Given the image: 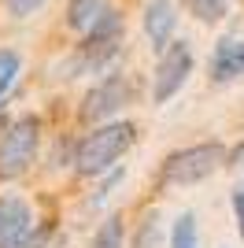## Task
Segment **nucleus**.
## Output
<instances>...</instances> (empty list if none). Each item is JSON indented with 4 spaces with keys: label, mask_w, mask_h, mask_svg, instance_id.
I'll list each match as a JSON object with an SVG mask.
<instances>
[{
    "label": "nucleus",
    "mask_w": 244,
    "mask_h": 248,
    "mask_svg": "<svg viewBox=\"0 0 244 248\" xmlns=\"http://www.w3.org/2000/svg\"><path fill=\"white\" fill-rule=\"evenodd\" d=\"M229 163V152L218 141H203V145L178 148L163 159V182L167 186H196L203 178H211L218 167Z\"/></svg>",
    "instance_id": "nucleus-3"
},
{
    "label": "nucleus",
    "mask_w": 244,
    "mask_h": 248,
    "mask_svg": "<svg viewBox=\"0 0 244 248\" xmlns=\"http://www.w3.org/2000/svg\"><path fill=\"white\" fill-rule=\"evenodd\" d=\"M226 167H233V170H244V141L229 148V163H226Z\"/></svg>",
    "instance_id": "nucleus-19"
},
{
    "label": "nucleus",
    "mask_w": 244,
    "mask_h": 248,
    "mask_svg": "<svg viewBox=\"0 0 244 248\" xmlns=\"http://www.w3.org/2000/svg\"><path fill=\"white\" fill-rule=\"evenodd\" d=\"M19 74H22V56L11 48H0V104L11 93V85L19 82Z\"/></svg>",
    "instance_id": "nucleus-12"
},
{
    "label": "nucleus",
    "mask_w": 244,
    "mask_h": 248,
    "mask_svg": "<svg viewBox=\"0 0 244 248\" xmlns=\"http://www.w3.org/2000/svg\"><path fill=\"white\" fill-rule=\"evenodd\" d=\"M174 30H178L174 0H148L144 4V37L152 41L155 52H167L174 45Z\"/></svg>",
    "instance_id": "nucleus-7"
},
{
    "label": "nucleus",
    "mask_w": 244,
    "mask_h": 248,
    "mask_svg": "<svg viewBox=\"0 0 244 248\" xmlns=\"http://www.w3.org/2000/svg\"><path fill=\"white\" fill-rule=\"evenodd\" d=\"M170 248H200V230H196V215L182 211L170 226Z\"/></svg>",
    "instance_id": "nucleus-11"
},
{
    "label": "nucleus",
    "mask_w": 244,
    "mask_h": 248,
    "mask_svg": "<svg viewBox=\"0 0 244 248\" xmlns=\"http://www.w3.org/2000/svg\"><path fill=\"white\" fill-rule=\"evenodd\" d=\"M233 215H237V230H241V241H244V182L233 189Z\"/></svg>",
    "instance_id": "nucleus-18"
},
{
    "label": "nucleus",
    "mask_w": 244,
    "mask_h": 248,
    "mask_svg": "<svg viewBox=\"0 0 244 248\" xmlns=\"http://www.w3.org/2000/svg\"><path fill=\"white\" fill-rule=\"evenodd\" d=\"M41 4H45V0H4V8H8L11 19H30Z\"/></svg>",
    "instance_id": "nucleus-17"
},
{
    "label": "nucleus",
    "mask_w": 244,
    "mask_h": 248,
    "mask_svg": "<svg viewBox=\"0 0 244 248\" xmlns=\"http://www.w3.org/2000/svg\"><path fill=\"white\" fill-rule=\"evenodd\" d=\"M189 8L200 22H218L226 15V0H189Z\"/></svg>",
    "instance_id": "nucleus-15"
},
{
    "label": "nucleus",
    "mask_w": 244,
    "mask_h": 248,
    "mask_svg": "<svg viewBox=\"0 0 244 248\" xmlns=\"http://www.w3.org/2000/svg\"><path fill=\"white\" fill-rule=\"evenodd\" d=\"M0 130H4V115H0Z\"/></svg>",
    "instance_id": "nucleus-20"
},
{
    "label": "nucleus",
    "mask_w": 244,
    "mask_h": 248,
    "mask_svg": "<svg viewBox=\"0 0 244 248\" xmlns=\"http://www.w3.org/2000/svg\"><path fill=\"white\" fill-rule=\"evenodd\" d=\"M122 237H126V230H122V215H107L100 222V230L92 233V245L89 248H122Z\"/></svg>",
    "instance_id": "nucleus-13"
},
{
    "label": "nucleus",
    "mask_w": 244,
    "mask_h": 248,
    "mask_svg": "<svg viewBox=\"0 0 244 248\" xmlns=\"http://www.w3.org/2000/svg\"><path fill=\"white\" fill-rule=\"evenodd\" d=\"M237 78H244V41L229 37V41H218L211 52V82L222 85Z\"/></svg>",
    "instance_id": "nucleus-9"
},
{
    "label": "nucleus",
    "mask_w": 244,
    "mask_h": 248,
    "mask_svg": "<svg viewBox=\"0 0 244 248\" xmlns=\"http://www.w3.org/2000/svg\"><path fill=\"white\" fill-rule=\"evenodd\" d=\"M193 74V48L189 41H174L167 52H159V63H155V82H152V100L167 104L182 93V85L189 82Z\"/></svg>",
    "instance_id": "nucleus-5"
},
{
    "label": "nucleus",
    "mask_w": 244,
    "mask_h": 248,
    "mask_svg": "<svg viewBox=\"0 0 244 248\" xmlns=\"http://www.w3.org/2000/svg\"><path fill=\"white\" fill-rule=\"evenodd\" d=\"M33 230V215L30 204L22 197H0V248L11 245V241L26 237Z\"/></svg>",
    "instance_id": "nucleus-8"
},
{
    "label": "nucleus",
    "mask_w": 244,
    "mask_h": 248,
    "mask_svg": "<svg viewBox=\"0 0 244 248\" xmlns=\"http://www.w3.org/2000/svg\"><path fill=\"white\" fill-rule=\"evenodd\" d=\"M48 237H52V226H33L26 237L11 241V245H4V248H48Z\"/></svg>",
    "instance_id": "nucleus-16"
},
{
    "label": "nucleus",
    "mask_w": 244,
    "mask_h": 248,
    "mask_svg": "<svg viewBox=\"0 0 244 248\" xmlns=\"http://www.w3.org/2000/svg\"><path fill=\"white\" fill-rule=\"evenodd\" d=\"M37 148H41V119L22 115L19 123H11L0 134V178L11 182V178L26 174L37 159Z\"/></svg>",
    "instance_id": "nucleus-4"
},
{
    "label": "nucleus",
    "mask_w": 244,
    "mask_h": 248,
    "mask_svg": "<svg viewBox=\"0 0 244 248\" xmlns=\"http://www.w3.org/2000/svg\"><path fill=\"white\" fill-rule=\"evenodd\" d=\"M122 15L111 11L100 26H92L89 33H81L78 48L67 56L63 63V78H85V74H104L107 67L115 63V56L122 52Z\"/></svg>",
    "instance_id": "nucleus-1"
},
{
    "label": "nucleus",
    "mask_w": 244,
    "mask_h": 248,
    "mask_svg": "<svg viewBox=\"0 0 244 248\" xmlns=\"http://www.w3.org/2000/svg\"><path fill=\"white\" fill-rule=\"evenodd\" d=\"M133 248H163V230H159V215H155V211H148V215L141 218Z\"/></svg>",
    "instance_id": "nucleus-14"
},
{
    "label": "nucleus",
    "mask_w": 244,
    "mask_h": 248,
    "mask_svg": "<svg viewBox=\"0 0 244 248\" xmlns=\"http://www.w3.org/2000/svg\"><path fill=\"white\" fill-rule=\"evenodd\" d=\"M130 93L133 89H130L126 74H104L81 100V119L85 123H107L115 111H122L130 104Z\"/></svg>",
    "instance_id": "nucleus-6"
},
{
    "label": "nucleus",
    "mask_w": 244,
    "mask_h": 248,
    "mask_svg": "<svg viewBox=\"0 0 244 248\" xmlns=\"http://www.w3.org/2000/svg\"><path fill=\"white\" fill-rule=\"evenodd\" d=\"M111 15V0H71L67 4V26L78 33H89Z\"/></svg>",
    "instance_id": "nucleus-10"
},
{
    "label": "nucleus",
    "mask_w": 244,
    "mask_h": 248,
    "mask_svg": "<svg viewBox=\"0 0 244 248\" xmlns=\"http://www.w3.org/2000/svg\"><path fill=\"white\" fill-rule=\"evenodd\" d=\"M137 141V126L133 123H104L96 126L92 134H85L74 148V170L81 178H92V174H104L107 167H115L122 155L133 148Z\"/></svg>",
    "instance_id": "nucleus-2"
}]
</instances>
